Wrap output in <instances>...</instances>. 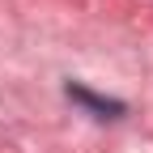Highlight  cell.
Here are the masks:
<instances>
[{
    "instance_id": "obj_1",
    "label": "cell",
    "mask_w": 153,
    "mask_h": 153,
    "mask_svg": "<svg viewBox=\"0 0 153 153\" xmlns=\"http://www.w3.org/2000/svg\"><path fill=\"white\" fill-rule=\"evenodd\" d=\"M64 94L76 102V106H85L89 115H98V119H119V115L128 111L119 98H102V94H94V89H85V85H76V81H68L64 85Z\"/></svg>"
}]
</instances>
